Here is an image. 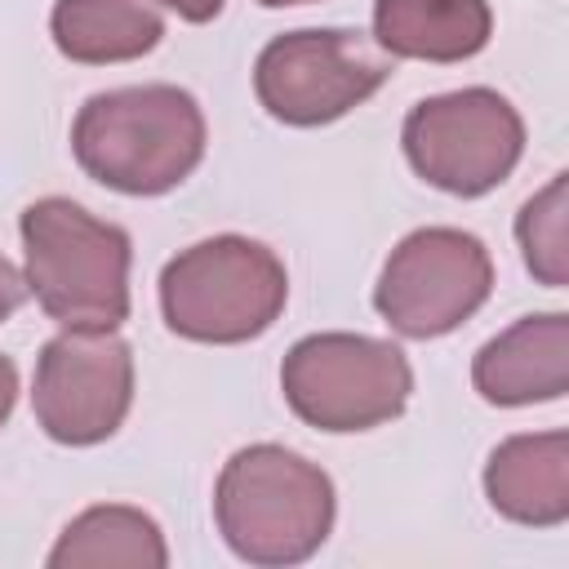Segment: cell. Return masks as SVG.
<instances>
[{
    "instance_id": "cell-1",
    "label": "cell",
    "mask_w": 569,
    "mask_h": 569,
    "mask_svg": "<svg viewBox=\"0 0 569 569\" xmlns=\"http://www.w3.org/2000/svg\"><path fill=\"white\" fill-rule=\"evenodd\" d=\"M80 169L124 196L173 191L204 156V111L178 84H129L93 93L76 124Z\"/></svg>"
},
{
    "instance_id": "cell-2",
    "label": "cell",
    "mask_w": 569,
    "mask_h": 569,
    "mask_svg": "<svg viewBox=\"0 0 569 569\" xmlns=\"http://www.w3.org/2000/svg\"><path fill=\"white\" fill-rule=\"evenodd\" d=\"M213 516L249 565H302L333 529V480L284 445H249L227 458Z\"/></svg>"
},
{
    "instance_id": "cell-3",
    "label": "cell",
    "mask_w": 569,
    "mask_h": 569,
    "mask_svg": "<svg viewBox=\"0 0 569 569\" xmlns=\"http://www.w3.org/2000/svg\"><path fill=\"white\" fill-rule=\"evenodd\" d=\"M27 289L62 329H116L129 316V236L76 200L22 209Z\"/></svg>"
},
{
    "instance_id": "cell-4",
    "label": "cell",
    "mask_w": 569,
    "mask_h": 569,
    "mask_svg": "<svg viewBox=\"0 0 569 569\" xmlns=\"http://www.w3.org/2000/svg\"><path fill=\"white\" fill-rule=\"evenodd\" d=\"M284 298V262L249 236L200 240L160 271L164 325L191 342H249L280 320Z\"/></svg>"
},
{
    "instance_id": "cell-5",
    "label": "cell",
    "mask_w": 569,
    "mask_h": 569,
    "mask_svg": "<svg viewBox=\"0 0 569 569\" xmlns=\"http://www.w3.org/2000/svg\"><path fill=\"white\" fill-rule=\"evenodd\" d=\"M280 387L307 427L369 431L409 405L413 373L396 342L369 333H311L289 347Z\"/></svg>"
},
{
    "instance_id": "cell-6",
    "label": "cell",
    "mask_w": 569,
    "mask_h": 569,
    "mask_svg": "<svg viewBox=\"0 0 569 569\" xmlns=\"http://www.w3.org/2000/svg\"><path fill=\"white\" fill-rule=\"evenodd\" d=\"M405 156L418 178L449 196L493 191L525 151L520 111L493 89H453L418 102L400 129Z\"/></svg>"
},
{
    "instance_id": "cell-7",
    "label": "cell",
    "mask_w": 569,
    "mask_h": 569,
    "mask_svg": "<svg viewBox=\"0 0 569 569\" xmlns=\"http://www.w3.org/2000/svg\"><path fill=\"white\" fill-rule=\"evenodd\" d=\"M489 289L493 258L480 236L458 227H418L391 249L373 307L400 338H440L476 316Z\"/></svg>"
},
{
    "instance_id": "cell-8",
    "label": "cell",
    "mask_w": 569,
    "mask_h": 569,
    "mask_svg": "<svg viewBox=\"0 0 569 569\" xmlns=\"http://www.w3.org/2000/svg\"><path fill=\"white\" fill-rule=\"evenodd\" d=\"M391 76L356 31H289L276 36L253 62L258 102L284 124H329L360 107Z\"/></svg>"
},
{
    "instance_id": "cell-9",
    "label": "cell",
    "mask_w": 569,
    "mask_h": 569,
    "mask_svg": "<svg viewBox=\"0 0 569 569\" xmlns=\"http://www.w3.org/2000/svg\"><path fill=\"white\" fill-rule=\"evenodd\" d=\"M133 405V351L111 329H67L36 360L31 409L49 440L98 445Z\"/></svg>"
},
{
    "instance_id": "cell-10",
    "label": "cell",
    "mask_w": 569,
    "mask_h": 569,
    "mask_svg": "<svg viewBox=\"0 0 569 569\" xmlns=\"http://www.w3.org/2000/svg\"><path fill=\"white\" fill-rule=\"evenodd\" d=\"M471 382L489 405H542L569 391V316L538 311L476 351Z\"/></svg>"
},
{
    "instance_id": "cell-11",
    "label": "cell",
    "mask_w": 569,
    "mask_h": 569,
    "mask_svg": "<svg viewBox=\"0 0 569 569\" xmlns=\"http://www.w3.org/2000/svg\"><path fill=\"white\" fill-rule=\"evenodd\" d=\"M489 507L516 525L556 529L569 520V436L529 431L502 440L485 462Z\"/></svg>"
},
{
    "instance_id": "cell-12",
    "label": "cell",
    "mask_w": 569,
    "mask_h": 569,
    "mask_svg": "<svg viewBox=\"0 0 569 569\" xmlns=\"http://www.w3.org/2000/svg\"><path fill=\"white\" fill-rule=\"evenodd\" d=\"M489 0H373V36L391 58L462 62L489 44Z\"/></svg>"
},
{
    "instance_id": "cell-13",
    "label": "cell",
    "mask_w": 569,
    "mask_h": 569,
    "mask_svg": "<svg viewBox=\"0 0 569 569\" xmlns=\"http://www.w3.org/2000/svg\"><path fill=\"white\" fill-rule=\"evenodd\" d=\"M49 31L71 62L107 67L151 53L164 36V22L142 0H58Z\"/></svg>"
},
{
    "instance_id": "cell-14",
    "label": "cell",
    "mask_w": 569,
    "mask_h": 569,
    "mask_svg": "<svg viewBox=\"0 0 569 569\" xmlns=\"http://www.w3.org/2000/svg\"><path fill=\"white\" fill-rule=\"evenodd\" d=\"M102 565H129V569H164L169 547L160 525L138 507H89L80 511L62 538L49 551V569H102Z\"/></svg>"
},
{
    "instance_id": "cell-15",
    "label": "cell",
    "mask_w": 569,
    "mask_h": 569,
    "mask_svg": "<svg viewBox=\"0 0 569 569\" xmlns=\"http://www.w3.org/2000/svg\"><path fill=\"white\" fill-rule=\"evenodd\" d=\"M565 227H569V173H556L538 196L525 200L516 218L525 267L551 289L569 284V231Z\"/></svg>"
},
{
    "instance_id": "cell-16",
    "label": "cell",
    "mask_w": 569,
    "mask_h": 569,
    "mask_svg": "<svg viewBox=\"0 0 569 569\" xmlns=\"http://www.w3.org/2000/svg\"><path fill=\"white\" fill-rule=\"evenodd\" d=\"M22 298H27V280L13 271V262L0 253V320L4 316H13L18 307H22Z\"/></svg>"
},
{
    "instance_id": "cell-17",
    "label": "cell",
    "mask_w": 569,
    "mask_h": 569,
    "mask_svg": "<svg viewBox=\"0 0 569 569\" xmlns=\"http://www.w3.org/2000/svg\"><path fill=\"white\" fill-rule=\"evenodd\" d=\"M13 400H18V369H13V360L0 351V427H4L9 413H13Z\"/></svg>"
},
{
    "instance_id": "cell-18",
    "label": "cell",
    "mask_w": 569,
    "mask_h": 569,
    "mask_svg": "<svg viewBox=\"0 0 569 569\" xmlns=\"http://www.w3.org/2000/svg\"><path fill=\"white\" fill-rule=\"evenodd\" d=\"M164 9H173L178 18H187V22H209V18H218V9H222V0H160Z\"/></svg>"
},
{
    "instance_id": "cell-19",
    "label": "cell",
    "mask_w": 569,
    "mask_h": 569,
    "mask_svg": "<svg viewBox=\"0 0 569 569\" xmlns=\"http://www.w3.org/2000/svg\"><path fill=\"white\" fill-rule=\"evenodd\" d=\"M258 4H267V9H284V4H311V0H258Z\"/></svg>"
}]
</instances>
